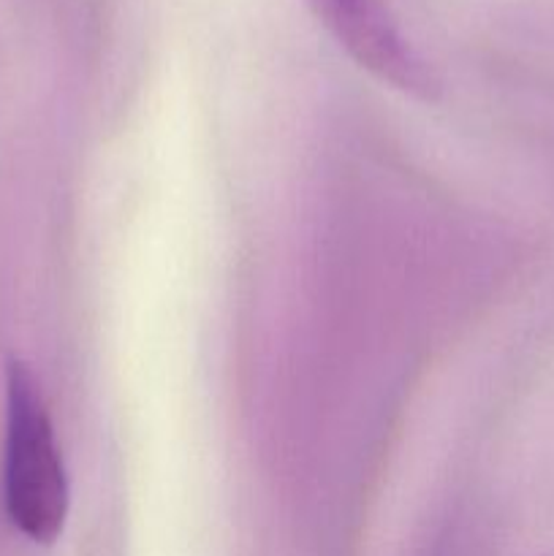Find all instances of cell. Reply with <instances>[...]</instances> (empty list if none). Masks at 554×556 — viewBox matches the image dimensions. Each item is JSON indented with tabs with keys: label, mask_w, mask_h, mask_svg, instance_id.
<instances>
[{
	"label": "cell",
	"mask_w": 554,
	"mask_h": 556,
	"mask_svg": "<svg viewBox=\"0 0 554 556\" xmlns=\"http://www.w3.org/2000/svg\"><path fill=\"white\" fill-rule=\"evenodd\" d=\"M3 503L16 530L30 541L52 543L63 532L68 478L41 386L22 362H11L5 375Z\"/></svg>",
	"instance_id": "1"
},
{
	"label": "cell",
	"mask_w": 554,
	"mask_h": 556,
	"mask_svg": "<svg viewBox=\"0 0 554 556\" xmlns=\"http://www.w3.org/2000/svg\"><path fill=\"white\" fill-rule=\"evenodd\" d=\"M310 5L358 65L402 90H429L427 68L396 30L383 0H310Z\"/></svg>",
	"instance_id": "2"
}]
</instances>
